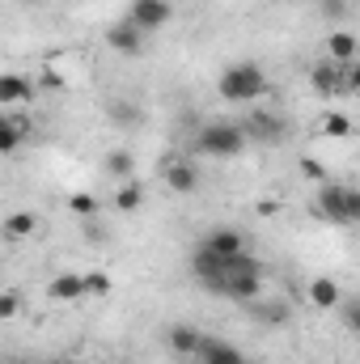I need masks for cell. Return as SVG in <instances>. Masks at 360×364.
Masks as SVG:
<instances>
[{"label":"cell","mask_w":360,"mask_h":364,"mask_svg":"<svg viewBox=\"0 0 360 364\" xmlns=\"http://www.w3.org/2000/svg\"><path fill=\"white\" fill-rule=\"evenodd\" d=\"M301 174H305V178H314V182H327V170H322L314 157H301Z\"/></svg>","instance_id":"4316f807"},{"label":"cell","mask_w":360,"mask_h":364,"mask_svg":"<svg viewBox=\"0 0 360 364\" xmlns=\"http://www.w3.org/2000/svg\"><path fill=\"white\" fill-rule=\"evenodd\" d=\"M246 136L250 140H259V144H275V140H284V123L271 114V110H255V114H246Z\"/></svg>","instance_id":"30bf717a"},{"label":"cell","mask_w":360,"mask_h":364,"mask_svg":"<svg viewBox=\"0 0 360 364\" xmlns=\"http://www.w3.org/2000/svg\"><path fill=\"white\" fill-rule=\"evenodd\" d=\"M34 229H38V216H34V212H13V216L4 220V237H13V242L34 237Z\"/></svg>","instance_id":"ffe728a7"},{"label":"cell","mask_w":360,"mask_h":364,"mask_svg":"<svg viewBox=\"0 0 360 364\" xmlns=\"http://www.w3.org/2000/svg\"><path fill=\"white\" fill-rule=\"evenodd\" d=\"M322 9H327V17H339L348 9V0H322Z\"/></svg>","instance_id":"f1b7e54d"},{"label":"cell","mask_w":360,"mask_h":364,"mask_svg":"<svg viewBox=\"0 0 360 364\" xmlns=\"http://www.w3.org/2000/svg\"><path fill=\"white\" fill-rule=\"evenodd\" d=\"M309 85H314V93H322V97L348 93V64H335V60L314 64V68H309Z\"/></svg>","instance_id":"5b68a950"},{"label":"cell","mask_w":360,"mask_h":364,"mask_svg":"<svg viewBox=\"0 0 360 364\" xmlns=\"http://www.w3.org/2000/svg\"><path fill=\"white\" fill-rule=\"evenodd\" d=\"M339 314H344V326L360 335V301H348V305H339Z\"/></svg>","instance_id":"d4e9b609"},{"label":"cell","mask_w":360,"mask_h":364,"mask_svg":"<svg viewBox=\"0 0 360 364\" xmlns=\"http://www.w3.org/2000/svg\"><path fill=\"white\" fill-rule=\"evenodd\" d=\"M26 102H34V81L21 77V73H4V77H0V106H4V110H17V106H26Z\"/></svg>","instance_id":"ba28073f"},{"label":"cell","mask_w":360,"mask_h":364,"mask_svg":"<svg viewBox=\"0 0 360 364\" xmlns=\"http://www.w3.org/2000/svg\"><path fill=\"white\" fill-rule=\"evenodd\" d=\"M162 178L170 191H179V195H191L195 186H199V170L191 166V161H179V157H170L166 166H162Z\"/></svg>","instance_id":"8fae6325"},{"label":"cell","mask_w":360,"mask_h":364,"mask_svg":"<svg viewBox=\"0 0 360 364\" xmlns=\"http://www.w3.org/2000/svg\"><path fill=\"white\" fill-rule=\"evenodd\" d=\"M106 47H110L115 55H123V60H136V55L144 51V30H140V26H132V21L123 17L119 26H110V30H106Z\"/></svg>","instance_id":"8992f818"},{"label":"cell","mask_w":360,"mask_h":364,"mask_svg":"<svg viewBox=\"0 0 360 364\" xmlns=\"http://www.w3.org/2000/svg\"><path fill=\"white\" fill-rule=\"evenodd\" d=\"M47 292H51L55 301H81V296H85V275L60 272L51 284H47Z\"/></svg>","instance_id":"2e32d148"},{"label":"cell","mask_w":360,"mask_h":364,"mask_svg":"<svg viewBox=\"0 0 360 364\" xmlns=\"http://www.w3.org/2000/svg\"><path fill=\"white\" fill-rule=\"evenodd\" d=\"M322 136H331V140H348L352 136V119L348 114H322Z\"/></svg>","instance_id":"44dd1931"},{"label":"cell","mask_w":360,"mask_h":364,"mask_svg":"<svg viewBox=\"0 0 360 364\" xmlns=\"http://www.w3.org/2000/svg\"><path fill=\"white\" fill-rule=\"evenodd\" d=\"M68 212H73V216H93V212H97V199H93V195H73V199H68Z\"/></svg>","instance_id":"cb8c5ba5"},{"label":"cell","mask_w":360,"mask_h":364,"mask_svg":"<svg viewBox=\"0 0 360 364\" xmlns=\"http://www.w3.org/2000/svg\"><path fill=\"white\" fill-rule=\"evenodd\" d=\"M195 246L212 250L216 259H238V255H246V237H242L238 229H212V233H203Z\"/></svg>","instance_id":"52a82bcc"},{"label":"cell","mask_w":360,"mask_h":364,"mask_svg":"<svg viewBox=\"0 0 360 364\" xmlns=\"http://www.w3.org/2000/svg\"><path fill=\"white\" fill-rule=\"evenodd\" d=\"M216 93L225 97V102H255V97H263L268 93V73L255 64V60H242V64H229L221 77H216Z\"/></svg>","instance_id":"6da1fadb"},{"label":"cell","mask_w":360,"mask_h":364,"mask_svg":"<svg viewBox=\"0 0 360 364\" xmlns=\"http://www.w3.org/2000/svg\"><path fill=\"white\" fill-rule=\"evenodd\" d=\"M21 136H26V127L17 123V114H0V153H17Z\"/></svg>","instance_id":"d6986e66"},{"label":"cell","mask_w":360,"mask_h":364,"mask_svg":"<svg viewBox=\"0 0 360 364\" xmlns=\"http://www.w3.org/2000/svg\"><path fill=\"white\" fill-rule=\"evenodd\" d=\"M73 364H85V360H73Z\"/></svg>","instance_id":"4dcf8cb0"},{"label":"cell","mask_w":360,"mask_h":364,"mask_svg":"<svg viewBox=\"0 0 360 364\" xmlns=\"http://www.w3.org/2000/svg\"><path fill=\"white\" fill-rule=\"evenodd\" d=\"M110 292V275L106 272H90L85 275V296H106Z\"/></svg>","instance_id":"603a6c76"},{"label":"cell","mask_w":360,"mask_h":364,"mask_svg":"<svg viewBox=\"0 0 360 364\" xmlns=\"http://www.w3.org/2000/svg\"><path fill=\"white\" fill-rule=\"evenodd\" d=\"M170 17H174V4H170V0H132V4H127V21L140 26L144 34L162 30Z\"/></svg>","instance_id":"277c9868"},{"label":"cell","mask_w":360,"mask_h":364,"mask_svg":"<svg viewBox=\"0 0 360 364\" xmlns=\"http://www.w3.org/2000/svg\"><path fill=\"white\" fill-rule=\"evenodd\" d=\"M17 309H21V301H17V292H13V288H9V292H4V296H0V318H4V322H9V318H17Z\"/></svg>","instance_id":"484cf974"},{"label":"cell","mask_w":360,"mask_h":364,"mask_svg":"<svg viewBox=\"0 0 360 364\" xmlns=\"http://www.w3.org/2000/svg\"><path fill=\"white\" fill-rule=\"evenodd\" d=\"M110 119H115L119 127H136V123H140V106H132V102H115V106H110Z\"/></svg>","instance_id":"7402d4cb"},{"label":"cell","mask_w":360,"mask_h":364,"mask_svg":"<svg viewBox=\"0 0 360 364\" xmlns=\"http://www.w3.org/2000/svg\"><path fill=\"white\" fill-rule=\"evenodd\" d=\"M102 170H106L115 182L136 178V153H132V149H110V153L102 157Z\"/></svg>","instance_id":"5bb4252c"},{"label":"cell","mask_w":360,"mask_h":364,"mask_svg":"<svg viewBox=\"0 0 360 364\" xmlns=\"http://www.w3.org/2000/svg\"><path fill=\"white\" fill-rule=\"evenodd\" d=\"M166 343H170L174 356H195L199 343H203V335H199L195 326H186V322H174V326L166 331Z\"/></svg>","instance_id":"4fadbf2b"},{"label":"cell","mask_w":360,"mask_h":364,"mask_svg":"<svg viewBox=\"0 0 360 364\" xmlns=\"http://www.w3.org/2000/svg\"><path fill=\"white\" fill-rule=\"evenodd\" d=\"M195 364H246V356H242L229 339L203 335V343H199V352H195Z\"/></svg>","instance_id":"9c48e42d"},{"label":"cell","mask_w":360,"mask_h":364,"mask_svg":"<svg viewBox=\"0 0 360 364\" xmlns=\"http://www.w3.org/2000/svg\"><path fill=\"white\" fill-rule=\"evenodd\" d=\"M318 216L331 225H360V191L327 178L318 186Z\"/></svg>","instance_id":"3957f363"},{"label":"cell","mask_w":360,"mask_h":364,"mask_svg":"<svg viewBox=\"0 0 360 364\" xmlns=\"http://www.w3.org/2000/svg\"><path fill=\"white\" fill-rule=\"evenodd\" d=\"M305 292H309V305H314V309H339V305H344V292H339V284H335L331 275L309 279Z\"/></svg>","instance_id":"7c38bea8"},{"label":"cell","mask_w":360,"mask_h":364,"mask_svg":"<svg viewBox=\"0 0 360 364\" xmlns=\"http://www.w3.org/2000/svg\"><path fill=\"white\" fill-rule=\"evenodd\" d=\"M115 208H119V212H140V208H144V186H140L136 178L119 182V191H115Z\"/></svg>","instance_id":"ac0fdd59"},{"label":"cell","mask_w":360,"mask_h":364,"mask_svg":"<svg viewBox=\"0 0 360 364\" xmlns=\"http://www.w3.org/2000/svg\"><path fill=\"white\" fill-rule=\"evenodd\" d=\"M356 51H360V38L352 30H335V34L327 38V60H335V64H352Z\"/></svg>","instance_id":"9a60e30c"},{"label":"cell","mask_w":360,"mask_h":364,"mask_svg":"<svg viewBox=\"0 0 360 364\" xmlns=\"http://www.w3.org/2000/svg\"><path fill=\"white\" fill-rule=\"evenodd\" d=\"M348 90L360 93V64H352V68H348Z\"/></svg>","instance_id":"f546056e"},{"label":"cell","mask_w":360,"mask_h":364,"mask_svg":"<svg viewBox=\"0 0 360 364\" xmlns=\"http://www.w3.org/2000/svg\"><path fill=\"white\" fill-rule=\"evenodd\" d=\"M246 144H250V136H246V127L242 123H203L199 132H195V153H203V157H238V153H246Z\"/></svg>","instance_id":"7a4b0ae2"},{"label":"cell","mask_w":360,"mask_h":364,"mask_svg":"<svg viewBox=\"0 0 360 364\" xmlns=\"http://www.w3.org/2000/svg\"><path fill=\"white\" fill-rule=\"evenodd\" d=\"M250 318L259 326H284L288 322V305L284 301H250Z\"/></svg>","instance_id":"e0dca14e"},{"label":"cell","mask_w":360,"mask_h":364,"mask_svg":"<svg viewBox=\"0 0 360 364\" xmlns=\"http://www.w3.org/2000/svg\"><path fill=\"white\" fill-rule=\"evenodd\" d=\"M38 85H43V90H64V77H60V73H43Z\"/></svg>","instance_id":"83f0119b"}]
</instances>
